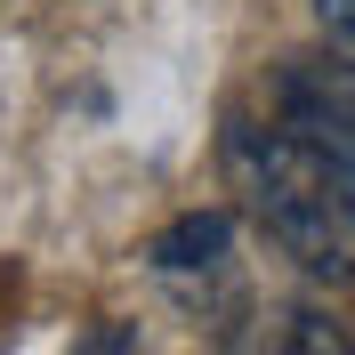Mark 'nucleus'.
<instances>
[{
  "label": "nucleus",
  "instance_id": "1",
  "mask_svg": "<svg viewBox=\"0 0 355 355\" xmlns=\"http://www.w3.org/2000/svg\"><path fill=\"white\" fill-rule=\"evenodd\" d=\"M226 178L259 234L315 283H355V194L339 162L299 121H234L226 130Z\"/></svg>",
  "mask_w": 355,
  "mask_h": 355
},
{
  "label": "nucleus",
  "instance_id": "2",
  "mask_svg": "<svg viewBox=\"0 0 355 355\" xmlns=\"http://www.w3.org/2000/svg\"><path fill=\"white\" fill-rule=\"evenodd\" d=\"M226 243H234V226H226V210H186V218H170L154 234V250L146 259L162 266V275H202V266H218Z\"/></svg>",
  "mask_w": 355,
  "mask_h": 355
},
{
  "label": "nucleus",
  "instance_id": "3",
  "mask_svg": "<svg viewBox=\"0 0 355 355\" xmlns=\"http://www.w3.org/2000/svg\"><path fill=\"white\" fill-rule=\"evenodd\" d=\"M291 347L299 355H355V331H339V323H323V315H299V331H291Z\"/></svg>",
  "mask_w": 355,
  "mask_h": 355
},
{
  "label": "nucleus",
  "instance_id": "4",
  "mask_svg": "<svg viewBox=\"0 0 355 355\" xmlns=\"http://www.w3.org/2000/svg\"><path fill=\"white\" fill-rule=\"evenodd\" d=\"M315 17H323V41L355 65V0H315Z\"/></svg>",
  "mask_w": 355,
  "mask_h": 355
}]
</instances>
